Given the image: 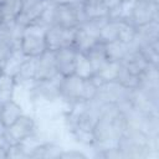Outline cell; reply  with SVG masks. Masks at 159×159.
Segmentation results:
<instances>
[{
	"mask_svg": "<svg viewBox=\"0 0 159 159\" xmlns=\"http://www.w3.org/2000/svg\"><path fill=\"white\" fill-rule=\"evenodd\" d=\"M98 87L99 84L94 78H82L77 75L60 77V99L70 106L76 103L92 102L97 97Z\"/></svg>",
	"mask_w": 159,
	"mask_h": 159,
	"instance_id": "obj_1",
	"label": "cell"
},
{
	"mask_svg": "<svg viewBox=\"0 0 159 159\" xmlns=\"http://www.w3.org/2000/svg\"><path fill=\"white\" fill-rule=\"evenodd\" d=\"M83 21L80 5H56L48 2L45 12L39 20L45 26L56 25L67 29H76Z\"/></svg>",
	"mask_w": 159,
	"mask_h": 159,
	"instance_id": "obj_2",
	"label": "cell"
},
{
	"mask_svg": "<svg viewBox=\"0 0 159 159\" xmlns=\"http://www.w3.org/2000/svg\"><path fill=\"white\" fill-rule=\"evenodd\" d=\"M46 27L40 22H34L22 26L17 50L25 57L36 58L47 51L46 46Z\"/></svg>",
	"mask_w": 159,
	"mask_h": 159,
	"instance_id": "obj_3",
	"label": "cell"
},
{
	"mask_svg": "<svg viewBox=\"0 0 159 159\" xmlns=\"http://www.w3.org/2000/svg\"><path fill=\"white\" fill-rule=\"evenodd\" d=\"M125 20L135 29L159 20V2L154 0H134L128 4Z\"/></svg>",
	"mask_w": 159,
	"mask_h": 159,
	"instance_id": "obj_4",
	"label": "cell"
},
{
	"mask_svg": "<svg viewBox=\"0 0 159 159\" xmlns=\"http://www.w3.org/2000/svg\"><path fill=\"white\" fill-rule=\"evenodd\" d=\"M108 20V19H106ZM106 20H87L81 22L75 30L73 47L78 52L86 53L96 45L101 43L99 41V29Z\"/></svg>",
	"mask_w": 159,
	"mask_h": 159,
	"instance_id": "obj_5",
	"label": "cell"
},
{
	"mask_svg": "<svg viewBox=\"0 0 159 159\" xmlns=\"http://www.w3.org/2000/svg\"><path fill=\"white\" fill-rule=\"evenodd\" d=\"M37 130L36 119L32 116L24 113L15 123L10 127L5 128V137L7 139L9 145L20 144L31 135H34Z\"/></svg>",
	"mask_w": 159,
	"mask_h": 159,
	"instance_id": "obj_6",
	"label": "cell"
},
{
	"mask_svg": "<svg viewBox=\"0 0 159 159\" xmlns=\"http://www.w3.org/2000/svg\"><path fill=\"white\" fill-rule=\"evenodd\" d=\"M76 29H67L56 25H50L46 27V46L50 51H57L63 47L73 46V37H75Z\"/></svg>",
	"mask_w": 159,
	"mask_h": 159,
	"instance_id": "obj_7",
	"label": "cell"
},
{
	"mask_svg": "<svg viewBox=\"0 0 159 159\" xmlns=\"http://www.w3.org/2000/svg\"><path fill=\"white\" fill-rule=\"evenodd\" d=\"M47 5V0H21V12L16 21L21 26L39 22Z\"/></svg>",
	"mask_w": 159,
	"mask_h": 159,
	"instance_id": "obj_8",
	"label": "cell"
},
{
	"mask_svg": "<svg viewBox=\"0 0 159 159\" xmlns=\"http://www.w3.org/2000/svg\"><path fill=\"white\" fill-rule=\"evenodd\" d=\"M61 77L57 72L55 53L53 51L47 50L41 56L36 57V70H35V82L36 81H47Z\"/></svg>",
	"mask_w": 159,
	"mask_h": 159,
	"instance_id": "obj_9",
	"label": "cell"
},
{
	"mask_svg": "<svg viewBox=\"0 0 159 159\" xmlns=\"http://www.w3.org/2000/svg\"><path fill=\"white\" fill-rule=\"evenodd\" d=\"M55 61L57 72L61 77H66L75 73L76 67V58H77V50L73 46L63 47L57 51H53Z\"/></svg>",
	"mask_w": 159,
	"mask_h": 159,
	"instance_id": "obj_10",
	"label": "cell"
},
{
	"mask_svg": "<svg viewBox=\"0 0 159 159\" xmlns=\"http://www.w3.org/2000/svg\"><path fill=\"white\" fill-rule=\"evenodd\" d=\"M80 9L83 21L111 19V11L103 0H82Z\"/></svg>",
	"mask_w": 159,
	"mask_h": 159,
	"instance_id": "obj_11",
	"label": "cell"
},
{
	"mask_svg": "<svg viewBox=\"0 0 159 159\" xmlns=\"http://www.w3.org/2000/svg\"><path fill=\"white\" fill-rule=\"evenodd\" d=\"M35 70H36V58L25 57L20 63L16 72L12 75L17 87L30 88L35 83Z\"/></svg>",
	"mask_w": 159,
	"mask_h": 159,
	"instance_id": "obj_12",
	"label": "cell"
},
{
	"mask_svg": "<svg viewBox=\"0 0 159 159\" xmlns=\"http://www.w3.org/2000/svg\"><path fill=\"white\" fill-rule=\"evenodd\" d=\"M22 106L16 102L14 98L0 103V124L4 128L10 127L24 114Z\"/></svg>",
	"mask_w": 159,
	"mask_h": 159,
	"instance_id": "obj_13",
	"label": "cell"
},
{
	"mask_svg": "<svg viewBox=\"0 0 159 159\" xmlns=\"http://www.w3.org/2000/svg\"><path fill=\"white\" fill-rule=\"evenodd\" d=\"M102 45H103V50L107 60L114 61V62H122L127 57V55L130 52V50L134 47V43H128L122 40H116V41L102 43Z\"/></svg>",
	"mask_w": 159,
	"mask_h": 159,
	"instance_id": "obj_14",
	"label": "cell"
},
{
	"mask_svg": "<svg viewBox=\"0 0 159 159\" xmlns=\"http://www.w3.org/2000/svg\"><path fill=\"white\" fill-rule=\"evenodd\" d=\"M16 82L12 75L1 71L0 72V103L14 98L16 89Z\"/></svg>",
	"mask_w": 159,
	"mask_h": 159,
	"instance_id": "obj_15",
	"label": "cell"
},
{
	"mask_svg": "<svg viewBox=\"0 0 159 159\" xmlns=\"http://www.w3.org/2000/svg\"><path fill=\"white\" fill-rule=\"evenodd\" d=\"M82 78H93L94 77V70L92 63L89 62L88 57L83 52L77 51V58H76V67H75V73Z\"/></svg>",
	"mask_w": 159,
	"mask_h": 159,
	"instance_id": "obj_16",
	"label": "cell"
},
{
	"mask_svg": "<svg viewBox=\"0 0 159 159\" xmlns=\"http://www.w3.org/2000/svg\"><path fill=\"white\" fill-rule=\"evenodd\" d=\"M0 9L5 21H16L21 12V0H0Z\"/></svg>",
	"mask_w": 159,
	"mask_h": 159,
	"instance_id": "obj_17",
	"label": "cell"
},
{
	"mask_svg": "<svg viewBox=\"0 0 159 159\" xmlns=\"http://www.w3.org/2000/svg\"><path fill=\"white\" fill-rule=\"evenodd\" d=\"M15 51H16V48L14 46H11L9 42L0 39V72L5 70L6 63L9 62L10 57L12 56V53Z\"/></svg>",
	"mask_w": 159,
	"mask_h": 159,
	"instance_id": "obj_18",
	"label": "cell"
},
{
	"mask_svg": "<svg viewBox=\"0 0 159 159\" xmlns=\"http://www.w3.org/2000/svg\"><path fill=\"white\" fill-rule=\"evenodd\" d=\"M9 143L5 137V128L0 124V158H7Z\"/></svg>",
	"mask_w": 159,
	"mask_h": 159,
	"instance_id": "obj_19",
	"label": "cell"
},
{
	"mask_svg": "<svg viewBox=\"0 0 159 159\" xmlns=\"http://www.w3.org/2000/svg\"><path fill=\"white\" fill-rule=\"evenodd\" d=\"M60 158H70V159H80V158H87V154H84L83 152L81 150H77V149H71V150H67V149H63L60 154Z\"/></svg>",
	"mask_w": 159,
	"mask_h": 159,
	"instance_id": "obj_20",
	"label": "cell"
},
{
	"mask_svg": "<svg viewBox=\"0 0 159 159\" xmlns=\"http://www.w3.org/2000/svg\"><path fill=\"white\" fill-rule=\"evenodd\" d=\"M51 4L56 5H80L82 0H47Z\"/></svg>",
	"mask_w": 159,
	"mask_h": 159,
	"instance_id": "obj_21",
	"label": "cell"
},
{
	"mask_svg": "<svg viewBox=\"0 0 159 159\" xmlns=\"http://www.w3.org/2000/svg\"><path fill=\"white\" fill-rule=\"evenodd\" d=\"M2 21H5V20H4V15H2V11H1V9H0V24H1Z\"/></svg>",
	"mask_w": 159,
	"mask_h": 159,
	"instance_id": "obj_22",
	"label": "cell"
}]
</instances>
